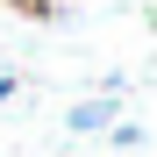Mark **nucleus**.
I'll list each match as a JSON object with an SVG mask.
<instances>
[{
  "instance_id": "nucleus-1",
  "label": "nucleus",
  "mask_w": 157,
  "mask_h": 157,
  "mask_svg": "<svg viewBox=\"0 0 157 157\" xmlns=\"http://www.w3.org/2000/svg\"><path fill=\"white\" fill-rule=\"evenodd\" d=\"M64 128L71 136H100V128H114V100L100 93V100H78V107L64 114Z\"/></svg>"
},
{
  "instance_id": "nucleus-2",
  "label": "nucleus",
  "mask_w": 157,
  "mask_h": 157,
  "mask_svg": "<svg viewBox=\"0 0 157 157\" xmlns=\"http://www.w3.org/2000/svg\"><path fill=\"white\" fill-rule=\"evenodd\" d=\"M7 93H14V78H7V71H0V100H7Z\"/></svg>"
}]
</instances>
